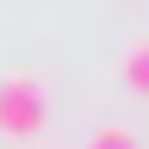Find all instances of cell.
<instances>
[{
  "mask_svg": "<svg viewBox=\"0 0 149 149\" xmlns=\"http://www.w3.org/2000/svg\"><path fill=\"white\" fill-rule=\"evenodd\" d=\"M87 149H137V130H130V124H100Z\"/></svg>",
  "mask_w": 149,
  "mask_h": 149,
  "instance_id": "3",
  "label": "cell"
},
{
  "mask_svg": "<svg viewBox=\"0 0 149 149\" xmlns=\"http://www.w3.org/2000/svg\"><path fill=\"white\" fill-rule=\"evenodd\" d=\"M44 124H50V87L37 74H0V130L37 137Z\"/></svg>",
  "mask_w": 149,
  "mask_h": 149,
  "instance_id": "1",
  "label": "cell"
},
{
  "mask_svg": "<svg viewBox=\"0 0 149 149\" xmlns=\"http://www.w3.org/2000/svg\"><path fill=\"white\" fill-rule=\"evenodd\" d=\"M124 87L137 93V100H149V37H137V44L124 50Z\"/></svg>",
  "mask_w": 149,
  "mask_h": 149,
  "instance_id": "2",
  "label": "cell"
}]
</instances>
